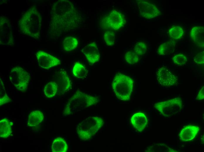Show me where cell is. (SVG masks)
Here are the masks:
<instances>
[{"label": "cell", "instance_id": "cell-1", "mask_svg": "<svg viewBox=\"0 0 204 152\" xmlns=\"http://www.w3.org/2000/svg\"><path fill=\"white\" fill-rule=\"evenodd\" d=\"M80 15L70 1L59 0L54 3L50 11L49 32L54 37H58L77 27Z\"/></svg>", "mask_w": 204, "mask_h": 152}, {"label": "cell", "instance_id": "cell-2", "mask_svg": "<svg viewBox=\"0 0 204 152\" xmlns=\"http://www.w3.org/2000/svg\"><path fill=\"white\" fill-rule=\"evenodd\" d=\"M18 24L21 31L24 34L36 39L40 37L42 17L35 6L31 7L23 13Z\"/></svg>", "mask_w": 204, "mask_h": 152}, {"label": "cell", "instance_id": "cell-3", "mask_svg": "<svg viewBox=\"0 0 204 152\" xmlns=\"http://www.w3.org/2000/svg\"><path fill=\"white\" fill-rule=\"evenodd\" d=\"M99 101L98 97L77 90L69 100L63 114L65 116L70 115L96 104Z\"/></svg>", "mask_w": 204, "mask_h": 152}, {"label": "cell", "instance_id": "cell-4", "mask_svg": "<svg viewBox=\"0 0 204 152\" xmlns=\"http://www.w3.org/2000/svg\"><path fill=\"white\" fill-rule=\"evenodd\" d=\"M133 86V81L132 78L121 73L115 75L112 83V88L116 97L123 101L130 99Z\"/></svg>", "mask_w": 204, "mask_h": 152}, {"label": "cell", "instance_id": "cell-5", "mask_svg": "<svg viewBox=\"0 0 204 152\" xmlns=\"http://www.w3.org/2000/svg\"><path fill=\"white\" fill-rule=\"evenodd\" d=\"M103 125L102 118L97 116H90L77 125L76 132L80 139L87 140L94 136Z\"/></svg>", "mask_w": 204, "mask_h": 152}, {"label": "cell", "instance_id": "cell-6", "mask_svg": "<svg viewBox=\"0 0 204 152\" xmlns=\"http://www.w3.org/2000/svg\"><path fill=\"white\" fill-rule=\"evenodd\" d=\"M154 108L163 115L169 117L181 111L183 107L181 99L176 97L163 101L155 103Z\"/></svg>", "mask_w": 204, "mask_h": 152}, {"label": "cell", "instance_id": "cell-7", "mask_svg": "<svg viewBox=\"0 0 204 152\" xmlns=\"http://www.w3.org/2000/svg\"><path fill=\"white\" fill-rule=\"evenodd\" d=\"M9 77L11 83L19 90L24 92L27 90L30 75L24 69L19 66L13 68Z\"/></svg>", "mask_w": 204, "mask_h": 152}, {"label": "cell", "instance_id": "cell-8", "mask_svg": "<svg viewBox=\"0 0 204 152\" xmlns=\"http://www.w3.org/2000/svg\"><path fill=\"white\" fill-rule=\"evenodd\" d=\"M14 40L9 19L1 15L0 18V44L13 46Z\"/></svg>", "mask_w": 204, "mask_h": 152}, {"label": "cell", "instance_id": "cell-9", "mask_svg": "<svg viewBox=\"0 0 204 152\" xmlns=\"http://www.w3.org/2000/svg\"><path fill=\"white\" fill-rule=\"evenodd\" d=\"M54 80L58 86L57 94H64L72 88V83L67 72L61 69L57 71L54 76Z\"/></svg>", "mask_w": 204, "mask_h": 152}, {"label": "cell", "instance_id": "cell-10", "mask_svg": "<svg viewBox=\"0 0 204 152\" xmlns=\"http://www.w3.org/2000/svg\"><path fill=\"white\" fill-rule=\"evenodd\" d=\"M156 76L159 83L164 87H169L174 86L178 81L176 76L165 67H161L158 69Z\"/></svg>", "mask_w": 204, "mask_h": 152}, {"label": "cell", "instance_id": "cell-11", "mask_svg": "<svg viewBox=\"0 0 204 152\" xmlns=\"http://www.w3.org/2000/svg\"><path fill=\"white\" fill-rule=\"evenodd\" d=\"M35 55L38 65L42 68L48 69L61 64L59 59L43 51H38Z\"/></svg>", "mask_w": 204, "mask_h": 152}, {"label": "cell", "instance_id": "cell-12", "mask_svg": "<svg viewBox=\"0 0 204 152\" xmlns=\"http://www.w3.org/2000/svg\"><path fill=\"white\" fill-rule=\"evenodd\" d=\"M140 15L145 18L150 19L155 18L161 13L159 9L154 4L144 1L137 2Z\"/></svg>", "mask_w": 204, "mask_h": 152}, {"label": "cell", "instance_id": "cell-13", "mask_svg": "<svg viewBox=\"0 0 204 152\" xmlns=\"http://www.w3.org/2000/svg\"><path fill=\"white\" fill-rule=\"evenodd\" d=\"M105 22L108 27L115 30L121 28L126 21L124 15L120 12L113 10L105 18Z\"/></svg>", "mask_w": 204, "mask_h": 152}, {"label": "cell", "instance_id": "cell-14", "mask_svg": "<svg viewBox=\"0 0 204 152\" xmlns=\"http://www.w3.org/2000/svg\"><path fill=\"white\" fill-rule=\"evenodd\" d=\"M81 51L90 64H93L99 60L100 52L96 43L93 42L86 45Z\"/></svg>", "mask_w": 204, "mask_h": 152}, {"label": "cell", "instance_id": "cell-15", "mask_svg": "<svg viewBox=\"0 0 204 152\" xmlns=\"http://www.w3.org/2000/svg\"><path fill=\"white\" fill-rule=\"evenodd\" d=\"M199 130V127L197 126H186L182 128L179 133L180 139L183 141H191L195 138Z\"/></svg>", "mask_w": 204, "mask_h": 152}, {"label": "cell", "instance_id": "cell-16", "mask_svg": "<svg viewBox=\"0 0 204 152\" xmlns=\"http://www.w3.org/2000/svg\"><path fill=\"white\" fill-rule=\"evenodd\" d=\"M130 120L131 122L133 127L140 132L143 130L147 123L146 116L141 112L135 113L132 116Z\"/></svg>", "mask_w": 204, "mask_h": 152}, {"label": "cell", "instance_id": "cell-17", "mask_svg": "<svg viewBox=\"0 0 204 152\" xmlns=\"http://www.w3.org/2000/svg\"><path fill=\"white\" fill-rule=\"evenodd\" d=\"M190 37L193 42L198 46L203 48L204 28L202 26L193 27L190 32Z\"/></svg>", "mask_w": 204, "mask_h": 152}, {"label": "cell", "instance_id": "cell-18", "mask_svg": "<svg viewBox=\"0 0 204 152\" xmlns=\"http://www.w3.org/2000/svg\"><path fill=\"white\" fill-rule=\"evenodd\" d=\"M176 46V42L172 40L165 42L161 44L158 49L159 55L164 56L171 54L174 51Z\"/></svg>", "mask_w": 204, "mask_h": 152}, {"label": "cell", "instance_id": "cell-19", "mask_svg": "<svg viewBox=\"0 0 204 152\" xmlns=\"http://www.w3.org/2000/svg\"><path fill=\"white\" fill-rule=\"evenodd\" d=\"M44 118L43 114L41 111L38 110L32 111L29 115L28 125L29 127L36 126L42 122Z\"/></svg>", "mask_w": 204, "mask_h": 152}, {"label": "cell", "instance_id": "cell-20", "mask_svg": "<svg viewBox=\"0 0 204 152\" xmlns=\"http://www.w3.org/2000/svg\"><path fill=\"white\" fill-rule=\"evenodd\" d=\"M68 146L66 141L61 137H57L53 140L51 146L53 152H66Z\"/></svg>", "mask_w": 204, "mask_h": 152}, {"label": "cell", "instance_id": "cell-21", "mask_svg": "<svg viewBox=\"0 0 204 152\" xmlns=\"http://www.w3.org/2000/svg\"><path fill=\"white\" fill-rule=\"evenodd\" d=\"M13 123L6 118H4L0 121V137L7 138L12 133L11 126Z\"/></svg>", "mask_w": 204, "mask_h": 152}, {"label": "cell", "instance_id": "cell-22", "mask_svg": "<svg viewBox=\"0 0 204 152\" xmlns=\"http://www.w3.org/2000/svg\"><path fill=\"white\" fill-rule=\"evenodd\" d=\"M73 75L79 78H84L87 76L88 71L85 67L79 62H76L73 67Z\"/></svg>", "mask_w": 204, "mask_h": 152}, {"label": "cell", "instance_id": "cell-23", "mask_svg": "<svg viewBox=\"0 0 204 152\" xmlns=\"http://www.w3.org/2000/svg\"><path fill=\"white\" fill-rule=\"evenodd\" d=\"M78 44L77 39L74 37H67L63 40L62 45L64 49L69 51L75 49Z\"/></svg>", "mask_w": 204, "mask_h": 152}, {"label": "cell", "instance_id": "cell-24", "mask_svg": "<svg viewBox=\"0 0 204 152\" xmlns=\"http://www.w3.org/2000/svg\"><path fill=\"white\" fill-rule=\"evenodd\" d=\"M57 91V85L54 81L50 82L47 83L44 88L45 94L48 98L53 97Z\"/></svg>", "mask_w": 204, "mask_h": 152}, {"label": "cell", "instance_id": "cell-25", "mask_svg": "<svg viewBox=\"0 0 204 152\" xmlns=\"http://www.w3.org/2000/svg\"><path fill=\"white\" fill-rule=\"evenodd\" d=\"M170 37L175 40L181 38L184 34L183 29L179 26H175L171 28L169 30Z\"/></svg>", "mask_w": 204, "mask_h": 152}, {"label": "cell", "instance_id": "cell-26", "mask_svg": "<svg viewBox=\"0 0 204 152\" xmlns=\"http://www.w3.org/2000/svg\"><path fill=\"white\" fill-rule=\"evenodd\" d=\"M0 106L9 102L10 98L6 94L3 82L0 79Z\"/></svg>", "mask_w": 204, "mask_h": 152}, {"label": "cell", "instance_id": "cell-27", "mask_svg": "<svg viewBox=\"0 0 204 152\" xmlns=\"http://www.w3.org/2000/svg\"><path fill=\"white\" fill-rule=\"evenodd\" d=\"M125 58L127 62L131 64L136 63L139 60V56L132 50L128 51L126 53Z\"/></svg>", "mask_w": 204, "mask_h": 152}, {"label": "cell", "instance_id": "cell-28", "mask_svg": "<svg viewBox=\"0 0 204 152\" xmlns=\"http://www.w3.org/2000/svg\"><path fill=\"white\" fill-rule=\"evenodd\" d=\"M115 34L111 31H107L104 34V40L108 46H112L114 44L115 42Z\"/></svg>", "mask_w": 204, "mask_h": 152}, {"label": "cell", "instance_id": "cell-29", "mask_svg": "<svg viewBox=\"0 0 204 152\" xmlns=\"http://www.w3.org/2000/svg\"><path fill=\"white\" fill-rule=\"evenodd\" d=\"M147 50L146 44L143 42L137 43L134 47V51L139 56L143 55L146 53Z\"/></svg>", "mask_w": 204, "mask_h": 152}, {"label": "cell", "instance_id": "cell-30", "mask_svg": "<svg viewBox=\"0 0 204 152\" xmlns=\"http://www.w3.org/2000/svg\"><path fill=\"white\" fill-rule=\"evenodd\" d=\"M187 60L186 56L181 54L176 55L173 58L174 63L178 66L184 65L187 62Z\"/></svg>", "mask_w": 204, "mask_h": 152}, {"label": "cell", "instance_id": "cell-31", "mask_svg": "<svg viewBox=\"0 0 204 152\" xmlns=\"http://www.w3.org/2000/svg\"><path fill=\"white\" fill-rule=\"evenodd\" d=\"M156 150L154 151L161 152H178L176 150L173 149L164 144H159L155 146Z\"/></svg>", "mask_w": 204, "mask_h": 152}, {"label": "cell", "instance_id": "cell-32", "mask_svg": "<svg viewBox=\"0 0 204 152\" xmlns=\"http://www.w3.org/2000/svg\"><path fill=\"white\" fill-rule=\"evenodd\" d=\"M194 62L197 64L203 65L204 63V52H200L198 53L194 58Z\"/></svg>", "mask_w": 204, "mask_h": 152}, {"label": "cell", "instance_id": "cell-33", "mask_svg": "<svg viewBox=\"0 0 204 152\" xmlns=\"http://www.w3.org/2000/svg\"><path fill=\"white\" fill-rule=\"evenodd\" d=\"M196 99L198 100H202L204 99V87L203 86L199 91Z\"/></svg>", "mask_w": 204, "mask_h": 152}]
</instances>
